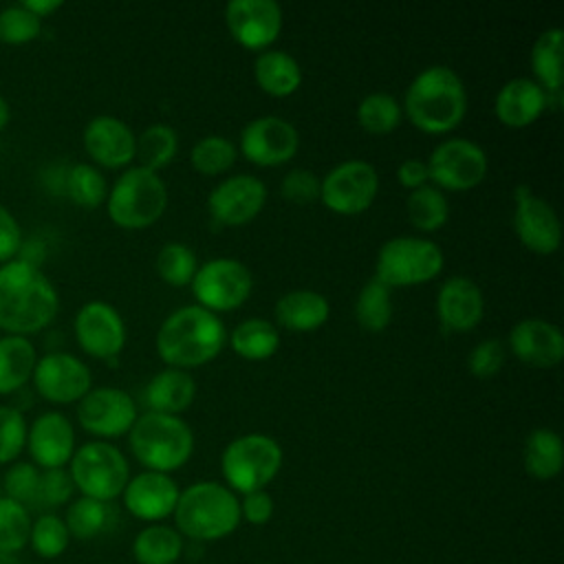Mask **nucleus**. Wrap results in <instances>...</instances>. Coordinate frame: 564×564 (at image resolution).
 <instances>
[{"mask_svg": "<svg viewBox=\"0 0 564 564\" xmlns=\"http://www.w3.org/2000/svg\"><path fill=\"white\" fill-rule=\"evenodd\" d=\"M59 308L53 282L40 267L11 260L0 267V328L11 335H33L46 328Z\"/></svg>", "mask_w": 564, "mask_h": 564, "instance_id": "1", "label": "nucleus"}, {"mask_svg": "<svg viewBox=\"0 0 564 564\" xmlns=\"http://www.w3.org/2000/svg\"><path fill=\"white\" fill-rule=\"evenodd\" d=\"M227 341V328L223 319L198 306L185 304L172 311L156 330V352L172 368H196L223 350Z\"/></svg>", "mask_w": 564, "mask_h": 564, "instance_id": "2", "label": "nucleus"}, {"mask_svg": "<svg viewBox=\"0 0 564 564\" xmlns=\"http://www.w3.org/2000/svg\"><path fill=\"white\" fill-rule=\"evenodd\" d=\"M401 108L414 128L427 134L449 132L467 112V90L454 68L432 64L412 77Z\"/></svg>", "mask_w": 564, "mask_h": 564, "instance_id": "3", "label": "nucleus"}, {"mask_svg": "<svg viewBox=\"0 0 564 564\" xmlns=\"http://www.w3.org/2000/svg\"><path fill=\"white\" fill-rule=\"evenodd\" d=\"M176 531L194 542L227 538L240 524V500L220 482L200 480L178 494L174 507Z\"/></svg>", "mask_w": 564, "mask_h": 564, "instance_id": "4", "label": "nucleus"}, {"mask_svg": "<svg viewBox=\"0 0 564 564\" xmlns=\"http://www.w3.org/2000/svg\"><path fill=\"white\" fill-rule=\"evenodd\" d=\"M130 452L150 471L181 469L194 452V432L176 414L143 412L128 432Z\"/></svg>", "mask_w": 564, "mask_h": 564, "instance_id": "5", "label": "nucleus"}, {"mask_svg": "<svg viewBox=\"0 0 564 564\" xmlns=\"http://www.w3.org/2000/svg\"><path fill=\"white\" fill-rule=\"evenodd\" d=\"M108 216L123 229H143L156 223L167 207V187L159 172L141 165L123 170L106 196Z\"/></svg>", "mask_w": 564, "mask_h": 564, "instance_id": "6", "label": "nucleus"}, {"mask_svg": "<svg viewBox=\"0 0 564 564\" xmlns=\"http://www.w3.org/2000/svg\"><path fill=\"white\" fill-rule=\"evenodd\" d=\"M280 443L260 432L236 436L220 456V471L231 491L251 494L264 489L282 467Z\"/></svg>", "mask_w": 564, "mask_h": 564, "instance_id": "7", "label": "nucleus"}, {"mask_svg": "<svg viewBox=\"0 0 564 564\" xmlns=\"http://www.w3.org/2000/svg\"><path fill=\"white\" fill-rule=\"evenodd\" d=\"M441 247L423 236H394L377 251L375 278L388 289L416 286L434 280L443 269Z\"/></svg>", "mask_w": 564, "mask_h": 564, "instance_id": "8", "label": "nucleus"}, {"mask_svg": "<svg viewBox=\"0 0 564 564\" xmlns=\"http://www.w3.org/2000/svg\"><path fill=\"white\" fill-rule=\"evenodd\" d=\"M68 474L82 496L101 502H110L121 496L130 480L126 456L108 441H90L75 449Z\"/></svg>", "mask_w": 564, "mask_h": 564, "instance_id": "9", "label": "nucleus"}, {"mask_svg": "<svg viewBox=\"0 0 564 564\" xmlns=\"http://www.w3.org/2000/svg\"><path fill=\"white\" fill-rule=\"evenodd\" d=\"M189 286L198 306L212 313L234 311L251 295L253 275L245 262L220 256L198 264Z\"/></svg>", "mask_w": 564, "mask_h": 564, "instance_id": "10", "label": "nucleus"}, {"mask_svg": "<svg viewBox=\"0 0 564 564\" xmlns=\"http://www.w3.org/2000/svg\"><path fill=\"white\" fill-rule=\"evenodd\" d=\"M379 192V174L364 159H346L319 178L322 203L341 216L366 212Z\"/></svg>", "mask_w": 564, "mask_h": 564, "instance_id": "11", "label": "nucleus"}, {"mask_svg": "<svg viewBox=\"0 0 564 564\" xmlns=\"http://www.w3.org/2000/svg\"><path fill=\"white\" fill-rule=\"evenodd\" d=\"M427 174L438 189H471L487 174L485 150L465 137H452L434 145L427 156Z\"/></svg>", "mask_w": 564, "mask_h": 564, "instance_id": "12", "label": "nucleus"}, {"mask_svg": "<svg viewBox=\"0 0 564 564\" xmlns=\"http://www.w3.org/2000/svg\"><path fill=\"white\" fill-rule=\"evenodd\" d=\"M300 148L297 128L278 115H262L247 121L240 130L238 150L256 165L273 167L295 156Z\"/></svg>", "mask_w": 564, "mask_h": 564, "instance_id": "13", "label": "nucleus"}, {"mask_svg": "<svg viewBox=\"0 0 564 564\" xmlns=\"http://www.w3.org/2000/svg\"><path fill=\"white\" fill-rule=\"evenodd\" d=\"M137 416H139V410L134 399L121 388H112V386L90 388L77 401V421L93 436H101V438L123 436L130 432Z\"/></svg>", "mask_w": 564, "mask_h": 564, "instance_id": "14", "label": "nucleus"}, {"mask_svg": "<svg viewBox=\"0 0 564 564\" xmlns=\"http://www.w3.org/2000/svg\"><path fill=\"white\" fill-rule=\"evenodd\" d=\"M513 229L518 240L533 253H555L562 242V223L557 212L529 185H518L513 192Z\"/></svg>", "mask_w": 564, "mask_h": 564, "instance_id": "15", "label": "nucleus"}, {"mask_svg": "<svg viewBox=\"0 0 564 564\" xmlns=\"http://www.w3.org/2000/svg\"><path fill=\"white\" fill-rule=\"evenodd\" d=\"M73 330L79 348L97 359H115L126 344L123 317L104 300L86 302L75 315Z\"/></svg>", "mask_w": 564, "mask_h": 564, "instance_id": "16", "label": "nucleus"}, {"mask_svg": "<svg viewBox=\"0 0 564 564\" xmlns=\"http://www.w3.org/2000/svg\"><path fill=\"white\" fill-rule=\"evenodd\" d=\"M33 383L40 397L51 403H75L93 388L88 366L68 352H48L35 361Z\"/></svg>", "mask_w": 564, "mask_h": 564, "instance_id": "17", "label": "nucleus"}, {"mask_svg": "<svg viewBox=\"0 0 564 564\" xmlns=\"http://www.w3.org/2000/svg\"><path fill=\"white\" fill-rule=\"evenodd\" d=\"M225 24L240 46L264 51L282 31V9L275 0H231L225 7Z\"/></svg>", "mask_w": 564, "mask_h": 564, "instance_id": "18", "label": "nucleus"}, {"mask_svg": "<svg viewBox=\"0 0 564 564\" xmlns=\"http://www.w3.org/2000/svg\"><path fill=\"white\" fill-rule=\"evenodd\" d=\"M267 203V185L253 174L223 178L207 196V209L220 225L238 227L253 220Z\"/></svg>", "mask_w": 564, "mask_h": 564, "instance_id": "19", "label": "nucleus"}, {"mask_svg": "<svg viewBox=\"0 0 564 564\" xmlns=\"http://www.w3.org/2000/svg\"><path fill=\"white\" fill-rule=\"evenodd\" d=\"M88 156L104 167H123L134 159L137 134L132 128L112 115L93 117L82 134Z\"/></svg>", "mask_w": 564, "mask_h": 564, "instance_id": "20", "label": "nucleus"}, {"mask_svg": "<svg viewBox=\"0 0 564 564\" xmlns=\"http://www.w3.org/2000/svg\"><path fill=\"white\" fill-rule=\"evenodd\" d=\"M509 348L527 366L551 368L564 357V335L546 319L527 317L509 330Z\"/></svg>", "mask_w": 564, "mask_h": 564, "instance_id": "21", "label": "nucleus"}, {"mask_svg": "<svg viewBox=\"0 0 564 564\" xmlns=\"http://www.w3.org/2000/svg\"><path fill=\"white\" fill-rule=\"evenodd\" d=\"M26 447L35 465L64 467L75 454V430L62 412H44L26 430Z\"/></svg>", "mask_w": 564, "mask_h": 564, "instance_id": "22", "label": "nucleus"}, {"mask_svg": "<svg viewBox=\"0 0 564 564\" xmlns=\"http://www.w3.org/2000/svg\"><path fill=\"white\" fill-rule=\"evenodd\" d=\"M178 494L181 489L170 474L145 469L128 480L123 505L134 518L154 522L174 513Z\"/></svg>", "mask_w": 564, "mask_h": 564, "instance_id": "23", "label": "nucleus"}, {"mask_svg": "<svg viewBox=\"0 0 564 564\" xmlns=\"http://www.w3.org/2000/svg\"><path fill=\"white\" fill-rule=\"evenodd\" d=\"M485 297L480 286L467 275L447 278L436 293V317L447 330H471L480 324Z\"/></svg>", "mask_w": 564, "mask_h": 564, "instance_id": "24", "label": "nucleus"}, {"mask_svg": "<svg viewBox=\"0 0 564 564\" xmlns=\"http://www.w3.org/2000/svg\"><path fill=\"white\" fill-rule=\"evenodd\" d=\"M549 106L546 90L531 77H513L496 93V117L509 128H527Z\"/></svg>", "mask_w": 564, "mask_h": 564, "instance_id": "25", "label": "nucleus"}, {"mask_svg": "<svg viewBox=\"0 0 564 564\" xmlns=\"http://www.w3.org/2000/svg\"><path fill=\"white\" fill-rule=\"evenodd\" d=\"M196 397V381L183 368H163L159 370L143 388V403L148 412L176 414L185 412Z\"/></svg>", "mask_w": 564, "mask_h": 564, "instance_id": "26", "label": "nucleus"}, {"mask_svg": "<svg viewBox=\"0 0 564 564\" xmlns=\"http://www.w3.org/2000/svg\"><path fill=\"white\" fill-rule=\"evenodd\" d=\"M275 322L289 330L306 333L319 328L328 315H330V304L326 295L311 291V289H295L278 297L273 306Z\"/></svg>", "mask_w": 564, "mask_h": 564, "instance_id": "27", "label": "nucleus"}, {"mask_svg": "<svg viewBox=\"0 0 564 564\" xmlns=\"http://www.w3.org/2000/svg\"><path fill=\"white\" fill-rule=\"evenodd\" d=\"M253 77L264 93L289 97L302 84V66L289 51L264 48L253 59Z\"/></svg>", "mask_w": 564, "mask_h": 564, "instance_id": "28", "label": "nucleus"}, {"mask_svg": "<svg viewBox=\"0 0 564 564\" xmlns=\"http://www.w3.org/2000/svg\"><path fill=\"white\" fill-rule=\"evenodd\" d=\"M231 350L247 361H262L278 352L280 330L264 317H247L227 335Z\"/></svg>", "mask_w": 564, "mask_h": 564, "instance_id": "29", "label": "nucleus"}, {"mask_svg": "<svg viewBox=\"0 0 564 564\" xmlns=\"http://www.w3.org/2000/svg\"><path fill=\"white\" fill-rule=\"evenodd\" d=\"M522 460H524V469L529 476H533L538 480L555 478L562 471V463H564V449H562L560 434L549 427L533 430L524 438Z\"/></svg>", "mask_w": 564, "mask_h": 564, "instance_id": "30", "label": "nucleus"}, {"mask_svg": "<svg viewBox=\"0 0 564 564\" xmlns=\"http://www.w3.org/2000/svg\"><path fill=\"white\" fill-rule=\"evenodd\" d=\"M562 48L564 31L560 26L542 31L531 46V68L535 82L546 90V95H560L562 90Z\"/></svg>", "mask_w": 564, "mask_h": 564, "instance_id": "31", "label": "nucleus"}, {"mask_svg": "<svg viewBox=\"0 0 564 564\" xmlns=\"http://www.w3.org/2000/svg\"><path fill=\"white\" fill-rule=\"evenodd\" d=\"M35 361V346L26 337H0V394L22 388L31 379Z\"/></svg>", "mask_w": 564, "mask_h": 564, "instance_id": "32", "label": "nucleus"}, {"mask_svg": "<svg viewBox=\"0 0 564 564\" xmlns=\"http://www.w3.org/2000/svg\"><path fill=\"white\" fill-rule=\"evenodd\" d=\"M183 553V538L165 524H150L134 535L132 557L137 564H174Z\"/></svg>", "mask_w": 564, "mask_h": 564, "instance_id": "33", "label": "nucleus"}, {"mask_svg": "<svg viewBox=\"0 0 564 564\" xmlns=\"http://www.w3.org/2000/svg\"><path fill=\"white\" fill-rule=\"evenodd\" d=\"M408 220L421 231H436L449 218V200L443 189L434 185H421L405 198Z\"/></svg>", "mask_w": 564, "mask_h": 564, "instance_id": "34", "label": "nucleus"}, {"mask_svg": "<svg viewBox=\"0 0 564 564\" xmlns=\"http://www.w3.org/2000/svg\"><path fill=\"white\" fill-rule=\"evenodd\" d=\"M392 289L377 278H370L357 293L355 319L364 330L379 333L392 319Z\"/></svg>", "mask_w": 564, "mask_h": 564, "instance_id": "35", "label": "nucleus"}, {"mask_svg": "<svg viewBox=\"0 0 564 564\" xmlns=\"http://www.w3.org/2000/svg\"><path fill=\"white\" fill-rule=\"evenodd\" d=\"M178 150V134L167 123H150L139 137H137V150L134 159H139L141 167H148L152 172L167 165Z\"/></svg>", "mask_w": 564, "mask_h": 564, "instance_id": "36", "label": "nucleus"}, {"mask_svg": "<svg viewBox=\"0 0 564 564\" xmlns=\"http://www.w3.org/2000/svg\"><path fill=\"white\" fill-rule=\"evenodd\" d=\"M403 117V108L390 93H368L357 106V121L366 132L386 134L392 132Z\"/></svg>", "mask_w": 564, "mask_h": 564, "instance_id": "37", "label": "nucleus"}, {"mask_svg": "<svg viewBox=\"0 0 564 564\" xmlns=\"http://www.w3.org/2000/svg\"><path fill=\"white\" fill-rule=\"evenodd\" d=\"M238 156V148L223 134H205L189 150V163L205 176L227 172Z\"/></svg>", "mask_w": 564, "mask_h": 564, "instance_id": "38", "label": "nucleus"}, {"mask_svg": "<svg viewBox=\"0 0 564 564\" xmlns=\"http://www.w3.org/2000/svg\"><path fill=\"white\" fill-rule=\"evenodd\" d=\"M110 516H112V511H110L108 502L82 496L75 502H70V507L66 509L64 524H66L70 538L93 540L108 527Z\"/></svg>", "mask_w": 564, "mask_h": 564, "instance_id": "39", "label": "nucleus"}, {"mask_svg": "<svg viewBox=\"0 0 564 564\" xmlns=\"http://www.w3.org/2000/svg\"><path fill=\"white\" fill-rule=\"evenodd\" d=\"M66 185V194L70 196L73 203H77L79 207H97L106 200L108 196V185L104 174L90 165V163H75L64 178Z\"/></svg>", "mask_w": 564, "mask_h": 564, "instance_id": "40", "label": "nucleus"}, {"mask_svg": "<svg viewBox=\"0 0 564 564\" xmlns=\"http://www.w3.org/2000/svg\"><path fill=\"white\" fill-rule=\"evenodd\" d=\"M198 269L194 249L185 242H165L156 253V273L170 286H185Z\"/></svg>", "mask_w": 564, "mask_h": 564, "instance_id": "41", "label": "nucleus"}, {"mask_svg": "<svg viewBox=\"0 0 564 564\" xmlns=\"http://www.w3.org/2000/svg\"><path fill=\"white\" fill-rule=\"evenodd\" d=\"M29 509L11 498H0V553H18L29 544Z\"/></svg>", "mask_w": 564, "mask_h": 564, "instance_id": "42", "label": "nucleus"}, {"mask_svg": "<svg viewBox=\"0 0 564 564\" xmlns=\"http://www.w3.org/2000/svg\"><path fill=\"white\" fill-rule=\"evenodd\" d=\"M68 542H70V533L59 516L42 513L35 522H31L29 544L40 557L44 560L59 557L66 551Z\"/></svg>", "mask_w": 564, "mask_h": 564, "instance_id": "43", "label": "nucleus"}, {"mask_svg": "<svg viewBox=\"0 0 564 564\" xmlns=\"http://www.w3.org/2000/svg\"><path fill=\"white\" fill-rule=\"evenodd\" d=\"M42 31V20L26 11L22 4L7 7L0 11V42L26 44Z\"/></svg>", "mask_w": 564, "mask_h": 564, "instance_id": "44", "label": "nucleus"}, {"mask_svg": "<svg viewBox=\"0 0 564 564\" xmlns=\"http://www.w3.org/2000/svg\"><path fill=\"white\" fill-rule=\"evenodd\" d=\"M26 447V423L18 408L0 405V463L15 460Z\"/></svg>", "mask_w": 564, "mask_h": 564, "instance_id": "45", "label": "nucleus"}, {"mask_svg": "<svg viewBox=\"0 0 564 564\" xmlns=\"http://www.w3.org/2000/svg\"><path fill=\"white\" fill-rule=\"evenodd\" d=\"M37 485H40V471L31 463H15L4 474L7 498H11L24 507L37 505Z\"/></svg>", "mask_w": 564, "mask_h": 564, "instance_id": "46", "label": "nucleus"}, {"mask_svg": "<svg viewBox=\"0 0 564 564\" xmlns=\"http://www.w3.org/2000/svg\"><path fill=\"white\" fill-rule=\"evenodd\" d=\"M507 359V348L498 337L478 341L467 355V368L474 377H494L500 372Z\"/></svg>", "mask_w": 564, "mask_h": 564, "instance_id": "47", "label": "nucleus"}, {"mask_svg": "<svg viewBox=\"0 0 564 564\" xmlns=\"http://www.w3.org/2000/svg\"><path fill=\"white\" fill-rule=\"evenodd\" d=\"M73 478L64 467L57 469H44L40 474V485H37V505L42 507H62L64 502L70 500L73 496Z\"/></svg>", "mask_w": 564, "mask_h": 564, "instance_id": "48", "label": "nucleus"}, {"mask_svg": "<svg viewBox=\"0 0 564 564\" xmlns=\"http://www.w3.org/2000/svg\"><path fill=\"white\" fill-rule=\"evenodd\" d=\"M280 192L291 203H311L319 198V178L313 170L306 167H293L289 170L280 181Z\"/></svg>", "mask_w": 564, "mask_h": 564, "instance_id": "49", "label": "nucleus"}, {"mask_svg": "<svg viewBox=\"0 0 564 564\" xmlns=\"http://www.w3.org/2000/svg\"><path fill=\"white\" fill-rule=\"evenodd\" d=\"M22 249V231L15 216L0 205V262H11Z\"/></svg>", "mask_w": 564, "mask_h": 564, "instance_id": "50", "label": "nucleus"}, {"mask_svg": "<svg viewBox=\"0 0 564 564\" xmlns=\"http://www.w3.org/2000/svg\"><path fill=\"white\" fill-rule=\"evenodd\" d=\"M271 516H273V498L264 489L245 494V498L240 500V518H245L249 524L253 527L267 524Z\"/></svg>", "mask_w": 564, "mask_h": 564, "instance_id": "51", "label": "nucleus"}, {"mask_svg": "<svg viewBox=\"0 0 564 564\" xmlns=\"http://www.w3.org/2000/svg\"><path fill=\"white\" fill-rule=\"evenodd\" d=\"M397 181L408 187L410 192L421 187V185H427L430 181V174H427V163L421 161V159H405L399 163L397 167Z\"/></svg>", "mask_w": 564, "mask_h": 564, "instance_id": "52", "label": "nucleus"}, {"mask_svg": "<svg viewBox=\"0 0 564 564\" xmlns=\"http://www.w3.org/2000/svg\"><path fill=\"white\" fill-rule=\"evenodd\" d=\"M20 4L42 20V18L51 15L53 11H57L62 7V0H22Z\"/></svg>", "mask_w": 564, "mask_h": 564, "instance_id": "53", "label": "nucleus"}, {"mask_svg": "<svg viewBox=\"0 0 564 564\" xmlns=\"http://www.w3.org/2000/svg\"><path fill=\"white\" fill-rule=\"evenodd\" d=\"M9 117H11V110H9V104L7 99L0 95V130L9 123Z\"/></svg>", "mask_w": 564, "mask_h": 564, "instance_id": "54", "label": "nucleus"}]
</instances>
